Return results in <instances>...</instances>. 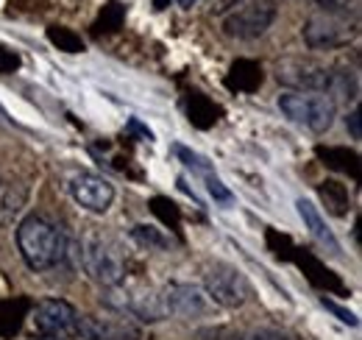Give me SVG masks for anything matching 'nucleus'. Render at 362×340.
<instances>
[{"instance_id":"f257e3e1","label":"nucleus","mask_w":362,"mask_h":340,"mask_svg":"<svg viewBox=\"0 0 362 340\" xmlns=\"http://www.w3.org/2000/svg\"><path fill=\"white\" fill-rule=\"evenodd\" d=\"M17 246L31 271H50L67 256V240L42 215H28L17 226Z\"/></svg>"},{"instance_id":"f03ea898","label":"nucleus","mask_w":362,"mask_h":340,"mask_svg":"<svg viewBox=\"0 0 362 340\" xmlns=\"http://www.w3.org/2000/svg\"><path fill=\"white\" fill-rule=\"evenodd\" d=\"M81 265L92 282L103 288H117L126 276V259H123L120 246L112 237L98 234V232L87 234L81 243Z\"/></svg>"},{"instance_id":"7ed1b4c3","label":"nucleus","mask_w":362,"mask_h":340,"mask_svg":"<svg viewBox=\"0 0 362 340\" xmlns=\"http://www.w3.org/2000/svg\"><path fill=\"white\" fill-rule=\"evenodd\" d=\"M279 109L284 118H290L296 126H304L307 131L323 134L334 126L337 103L329 95H313V92H284L279 95Z\"/></svg>"},{"instance_id":"20e7f679","label":"nucleus","mask_w":362,"mask_h":340,"mask_svg":"<svg viewBox=\"0 0 362 340\" xmlns=\"http://www.w3.org/2000/svg\"><path fill=\"white\" fill-rule=\"evenodd\" d=\"M337 67H326L317 64L313 59H284L276 67V79L281 84L293 86L296 92H320L329 95L334 86Z\"/></svg>"},{"instance_id":"39448f33","label":"nucleus","mask_w":362,"mask_h":340,"mask_svg":"<svg viewBox=\"0 0 362 340\" xmlns=\"http://www.w3.org/2000/svg\"><path fill=\"white\" fill-rule=\"evenodd\" d=\"M273 20H276L273 0H248L223 17V34L231 40H257L271 28Z\"/></svg>"},{"instance_id":"423d86ee","label":"nucleus","mask_w":362,"mask_h":340,"mask_svg":"<svg viewBox=\"0 0 362 340\" xmlns=\"http://www.w3.org/2000/svg\"><path fill=\"white\" fill-rule=\"evenodd\" d=\"M204 288H206V298H212L221 307H243L251 296L248 279L228 262H215L206 268Z\"/></svg>"},{"instance_id":"0eeeda50","label":"nucleus","mask_w":362,"mask_h":340,"mask_svg":"<svg viewBox=\"0 0 362 340\" xmlns=\"http://www.w3.org/2000/svg\"><path fill=\"white\" fill-rule=\"evenodd\" d=\"M354 37V26L349 23V14H329V11H320L313 14L307 23H304V42L310 45L313 50H332V47H340Z\"/></svg>"},{"instance_id":"6e6552de","label":"nucleus","mask_w":362,"mask_h":340,"mask_svg":"<svg viewBox=\"0 0 362 340\" xmlns=\"http://www.w3.org/2000/svg\"><path fill=\"white\" fill-rule=\"evenodd\" d=\"M78 310L70 301L45 298L34 312V327L47 338H78Z\"/></svg>"},{"instance_id":"1a4fd4ad","label":"nucleus","mask_w":362,"mask_h":340,"mask_svg":"<svg viewBox=\"0 0 362 340\" xmlns=\"http://www.w3.org/2000/svg\"><path fill=\"white\" fill-rule=\"evenodd\" d=\"M70 196L90 212H106L115 204V187L98 173H78L70 178Z\"/></svg>"},{"instance_id":"9d476101","label":"nucleus","mask_w":362,"mask_h":340,"mask_svg":"<svg viewBox=\"0 0 362 340\" xmlns=\"http://www.w3.org/2000/svg\"><path fill=\"white\" fill-rule=\"evenodd\" d=\"M162 301H165V310L170 315H179V318H201L212 310L209 298L201 288L184 285V282H170L162 290Z\"/></svg>"},{"instance_id":"9b49d317","label":"nucleus","mask_w":362,"mask_h":340,"mask_svg":"<svg viewBox=\"0 0 362 340\" xmlns=\"http://www.w3.org/2000/svg\"><path fill=\"white\" fill-rule=\"evenodd\" d=\"M78 335L84 340H139V329L123 318H98L81 315Z\"/></svg>"},{"instance_id":"f8f14e48","label":"nucleus","mask_w":362,"mask_h":340,"mask_svg":"<svg viewBox=\"0 0 362 340\" xmlns=\"http://www.w3.org/2000/svg\"><path fill=\"white\" fill-rule=\"evenodd\" d=\"M296 207H298V215H301L304 226L310 229V234H313V240H315L317 246H320L326 254L343 256L340 240H337V237H334V232L326 226V220H323V215L317 212L315 204H313V201H307V198H298V201H296Z\"/></svg>"},{"instance_id":"ddd939ff","label":"nucleus","mask_w":362,"mask_h":340,"mask_svg":"<svg viewBox=\"0 0 362 340\" xmlns=\"http://www.w3.org/2000/svg\"><path fill=\"white\" fill-rule=\"evenodd\" d=\"M259 84H262V70H259L257 62L240 59V62L231 64V70L226 76V86L231 92H254Z\"/></svg>"},{"instance_id":"4468645a","label":"nucleus","mask_w":362,"mask_h":340,"mask_svg":"<svg viewBox=\"0 0 362 340\" xmlns=\"http://www.w3.org/2000/svg\"><path fill=\"white\" fill-rule=\"evenodd\" d=\"M25 196H28V190L20 187V184H14V187L6 190V196L0 198V226L14 223V215L25 207Z\"/></svg>"},{"instance_id":"2eb2a0df","label":"nucleus","mask_w":362,"mask_h":340,"mask_svg":"<svg viewBox=\"0 0 362 340\" xmlns=\"http://www.w3.org/2000/svg\"><path fill=\"white\" fill-rule=\"evenodd\" d=\"M173 154L179 157V162H184V168H189L195 176H201V178H206V176L215 173V170H212V162H209L206 157H201L198 151H192V148H187V145H173Z\"/></svg>"},{"instance_id":"dca6fc26","label":"nucleus","mask_w":362,"mask_h":340,"mask_svg":"<svg viewBox=\"0 0 362 340\" xmlns=\"http://www.w3.org/2000/svg\"><path fill=\"white\" fill-rule=\"evenodd\" d=\"M47 40L56 45L59 50H64V53H81L84 50V40L76 31L64 28V26H50L47 28Z\"/></svg>"},{"instance_id":"f3484780","label":"nucleus","mask_w":362,"mask_h":340,"mask_svg":"<svg viewBox=\"0 0 362 340\" xmlns=\"http://www.w3.org/2000/svg\"><path fill=\"white\" fill-rule=\"evenodd\" d=\"M320 196L326 201V207L334 215H346V207H349V190L340 184V181H323L320 184Z\"/></svg>"},{"instance_id":"a211bd4d","label":"nucleus","mask_w":362,"mask_h":340,"mask_svg":"<svg viewBox=\"0 0 362 340\" xmlns=\"http://www.w3.org/2000/svg\"><path fill=\"white\" fill-rule=\"evenodd\" d=\"M215 115H218V106H212L204 95H198V92H195V95L189 98V120H192L195 126H201V118H206L204 123H206V126H212V123L218 120Z\"/></svg>"},{"instance_id":"6ab92c4d","label":"nucleus","mask_w":362,"mask_h":340,"mask_svg":"<svg viewBox=\"0 0 362 340\" xmlns=\"http://www.w3.org/2000/svg\"><path fill=\"white\" fill-rule=\"evenodd\" d=\"M120 23H123V6L109 3V6L103 8L100 20L95 23V31H98V34H100V31H117V28H120Z\"/></svg>"},{"instance_id":"aec40b11","label":"nucleus","mask_w":362,"mask_h":340,"mask_svg":"<svg viewBox=\"0 0 362 340\" xmlns=\"http://www.w3.org/2000/svg\"><path fill=\"white\" fill-rule=\"evenodd\" d=\"M134 240H139L142 246H156V249H168V240L162 237V232L159 229H153V226H134Z\"/></svg>"},{"instance_id":"412c9836","label":"nucleus","mask_w":362,"mask_h":340,"mask_svg":"<svg viewBox=\"0 0 362 340\" xmlns=\"http://www.w3.org/2000/svg\"><path fill=\"white\" fill-rule=\"evenodd\" d=\"M226 340H290V335L279 332V329H243V332H234Z\"/></svg>"},{"instance_id":"4be33fe9","label":"nucleus","mask_w":362,"mask_h":340,"mask_svg":"<svg viewBox=\"0 0 362 340\" xmlns=\"http://www.w3.org/2000/svg\"><path fill=\"white\" fill-rule=\"evenodd\" d=\"M204 184H206V190H209V196H212L215 201H221V204H231V201H234L231 190H228L226 184H223V181L218 178V173L206 176V178H204Z\"/></svg>"},{"instance_id":"5701e85b","label":"nucleus","mask_w":362,"mask_h":340,"mask_svg":"<svg viewBox=\"0 0 362 340\" xmlns=\"http://www.w3.org/2000/svg\"><path fill=\"white\" fill-rule=\"evenodd\" d=\"M17 67H20V56H17L14 50H8V47L0 45V73L8 76V73H14Z\"/></svg>"},{"instance_id":"b1692460","label":"nucleus","mask_w":362,"mask_h":340,"mask_svg":"<svg viewBox=\"0 0 362 340\" xmlns=\"http://www.w3.org/2000/svg\"><path fill=\"white\" fill-rule=\"evenodd\" d=\"M320 304H323L326 310H332V312H334V315H337V318H340L343 324H349V327H357V315H354V312H349V310L337 307V304H334V301H329V298H323Z\"/></svg>"},{"instance_id":"393cba45","label":"nucleus","mask_w":362,"mask_h":340,"mask_svg":"<svg viewBox=\"0 0 362 340\" xmlns=\"http://www.w3.org/2000/svg\"><path fill=\"white\" fill-rule=\"evenodd\" d=\"M346 126H349V131H351V137H354V140H360V137H362V128H360V112H351V115L346 118Z\"/></svg>"},{"instance_id":"a878e982","label":"nucleus","mask_w":362,"mask_h":340,"mask_svg":"<svg viewBox=\"0 0 362 340\" xmlns=\"http://www.w3.org/2000/svg\"><path fill=\"white\" fill-rule=\"evenodd\" d=\"M176 3H179V6H184V8H189V6H192V3H198V0H176Z\"/></svg>"},{"instance_id":"bb28decb","label":"nucleus","mask_w":362,"mask_h":340,"mask_svg":"<svg viewBox=\"0 0 362 340\" xmlns=\"http://www.w3.org/2000/svg\"><path fill=\"white\" fill-rule=\"evenodd\" d=\"M168 6V0H156V8H165Z\"/></svg>"}]
</instances>
